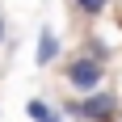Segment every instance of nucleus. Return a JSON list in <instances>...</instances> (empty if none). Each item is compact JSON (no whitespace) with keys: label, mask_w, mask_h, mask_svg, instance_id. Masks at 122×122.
Masks as SVG:
<instances>
[{"label":"nucleus","mask_w":122,"mask_h":122,"mask_svg":"<svg viewBox=\"0 0 122 122\" xmlns=\"http://www.w3.org/2000/svg\"><path fill=\"white\" fill-rule=\"evenodd\" d=\"M63 80L72 88H80V93H97V84L105 80V59L93 55V51H80L76 59L63 63Z\"/></svg>","instance_id":"obj_1"},{"label":"nucleus","mask_w":122,"mask_h":122,"mask_svg":"<svg viewBox=\"0 0 122 122\" xmlns=\"http://www.w3.org/2000/svg\"><path fill=\"white\" fill-rule=\"evenodd\" d=\"M63 114H72L80 122H114L118 118V93H88L84 101H67Z\"/></svg>","instance_id":"obj_2"},{"label":"nucleus","mask_w":122,"mask_h":122,"mask_svg":"<svg viewBox=\"0 0 122 122\" xmlns=\"http://www.w3.org/2000/svg\"><path fill=\"white\" fill-rule=\"evenodd\" d=\"M38 67H46V63H55L59 59V38H55V30H42V34H38Z\"/></svg>","instance_id":"obj_3"},{"label":"nucleus","mask_w":122,"mask_h":122,"mask_svg":"<svg viewBox=\"0 0 122 122\" xmlns=\"http://www.w3.org/2000/svg\"><path fill=\"white\" fill-rule=\"evenodd\" d=\"M25 114H30L34 122H63V114L55 110V105H46L42 97H30V101H25Z\"/></svg>","instance_id":"obj_4"},{"label":"nucleus","mask_w":122,"mask_h":122,"mask_svg":"<svg viewBox=\"0 0 122 122\" xmlns=\"http://www.w3.org/2000/svg\"><path fill=\"white\" fill-rule=\"evenodd\" d=\"M76 9H80V17H101V13H105V4H110V0H72Z\"/></svg>","instance_id":"obj_5"},{"label":"nucleus","mask_w":122,"mask_h":122,"mask_svg":"<svg viewBox=\"0 0 122 122\" xmlns=\"http://www.w3.org/2000/svg\"><path fill=\"white\" fill-rule=\"evenodd\" d=\"M0 42H4V13H0Z\"/></svg>","instance_id":"obj_6"}]
</instances>
